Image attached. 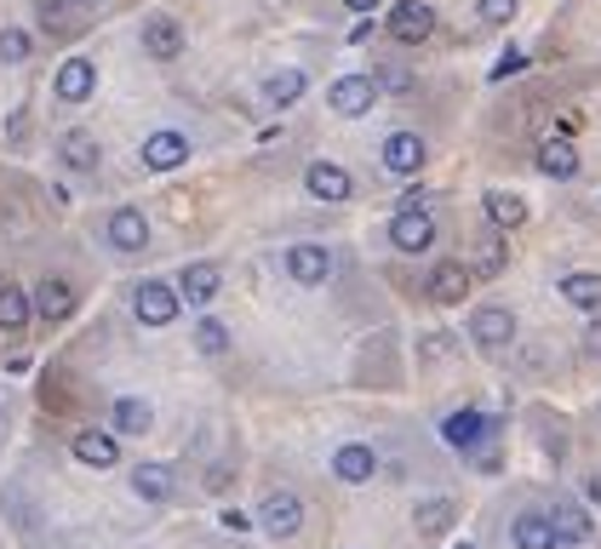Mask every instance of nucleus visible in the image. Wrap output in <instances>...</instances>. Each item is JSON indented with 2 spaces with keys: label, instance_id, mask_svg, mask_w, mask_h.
<instances>
[{
  "label": "nucleus",
  "instance_id": "9b49d317",
  "mask_svg": "<svg viewBox=\"0 0 601 549\" xmlns=\"http://www.w3.org/2000/svg\"><path fill=\"white\" fill-rule=\"evenodd\" d=\"M372 469H379V453H372V446H361V441H349V446H338V453H333V476L349 481V487L372 481Z\"/></svg>",
  "mask_w": 601,
  "mask_h": 549
},
{
  "label": "nucleus",
  "instance_id": "4be33fe9",
  "mask_svg": "<svg viewBox=\"0 0 601 549\" xmlns=\"http://www.w3.org/2000/svg\"><path fill=\"white\" fill-rule=\"evenodd\" d=\"M74 458L92 464V469H109V464H120V446H115L109 430H81L74 435Z\"/></svg>",
  "mask_w": 601,
  "mask_h": 549
},
{
  "label": "nucleus",
  "instance_id": "4468645a",
  "mask_svg": "<svg viewBox=\"0 0 601 549\" xmlns=\"http://www.w3.org/2000/svg\"><path fill=\"white\" fill-rule=\"evenodd\" d=\"M109 246H115V253H143V246H149V223H143L138 207H120L109 218Z\"/></svg>",
  "mask_w": 601,
  "mask_h": 549
},
{
  "label": "nucleus",
  "instance_id": "aec40b11",
  "mask_svg": "<svg viewBox=\"0 0 601 549\" xmlns=\"http://www.w3.org/2000/svg\"><path fill=\"white\" fill-rule=\"evenodd\" d=\"M35 315H41V320H63V315H74V287L58 281V274H46V281L35 287Z\"/></svg>",
  "mask_w": 601,
  "mask_h": 549
},
{
  "label": "nucleus",
  "instance_id": "37998d69",
  "mask_svg": "<svg viewBox=\"0 0 601 549\" xmlns=\"http://www.w3.org/2000/svg\"><path fill=\"white\" fill-rule=\"evenodd\" d=\"M74 7H97V0H74Z\"/></svg>",
  "mask_w": 601,
  "mask_h": 549
},
{
  "label": "nucleus",
  "instance_id": "c03bdc74",
  "mask_svg": "<svg viewBox=\"0 0 601 549\" xmlns=\"http://www.w3.org/2000/svg\"><path fill=\"white\" fill-rule=\"evenodd\" d=\"M453 549H475V544H453Z\"/></svg>",
  "mask_w": 601,
  "mask_h": 549
},
{
  "label": "nucleus",
  "instance_id": "bb28decb",
  "mask_svg": "<svg viewBox=\"0 0 601 549\" xmlns=\"http://www.w3.org/2000/svg\"><path fill=\"white\" fill-rule=\"evenodd\" d=\"M539 172H550V178H573V172H579V149H573L567 138H544L539 143Z\"/></svg>",
  "mask_w": 601,
  "mask_h": 549
},
{
  "label": "nucleus",
  "instance_id": "c9c22d12",
  "mask_svg": "<svg viewBox=\"0 0 601 549\" xmlns=\"http://www.w3.org/2000/svg\"><path fill=\"white\" fill-rule=\"evenodd\" d=\"M475 7H482V17H487V23H510L521 0H475Z\"/></svg>",
  "mask_w": 601,
  "mask_h": 549
},
{
  "label": "nucleus",
  "instance_id": "9d476101",
  "mask_svg": "<svg viewBox=\"0 0 601 549\" xmlns=\"http://www.w3.org/2000/svg\"><path fill=\"white\" fill-rule=\"evenodd\" d=\"M470 287H475L470 281V264H459V258H441L430 269V297H436V304H464Z\"/></svg>",
  "mask_w": 601,
  "mask_h": 549
},
{
  "label": "nucleus",
  "instance_id": "dca6fc26",
  "mask_svg": "<svg viewBox=\"0 0 601 549\" xmlns=\"http://www.w3.org/2000/svg\"><path fill=\"white\" fill-rule=\"evenodd\" d=\"M218 287H223V274H218L212 264H189V269L178 274V304H212Z\"/></svg>",
  "mask_w": 601,
  "mask_h": 549
},
{
  "label": "nucleus",
  "instance_id": "72a5a7b5",
  "mask_svg": "<svg viewBox=\"0 0 601 549\" xmlns=\"http://www.w3.org/2000/svg\"><path fill=\"white\" fill-rule=\"evenodd\" d=\"M453 349H459L453 332H430V338H418V355H424V361H441V355H453Z\"/></svg>",
  "mask_w": 601,
  "mask_h": 549
},
{
  "label": "nucleus",
  "instance_id": "f8f14e48",
  "mask_svg": "<svg viewBox=\"0 0 601 549\" xmlns=\"http://www.w3.org/2000/svg\"><path fill=\"white\" fill-rule=\"evenodd\" d=\"M92 92H97V63L92 58H69L58 69V97H63V104H86Z\"/></svg>",
  "mask_w": 601,
  "mask_h": 549
},
{
  "label": "nucleus",
  "instance_id": "f03ea898",
  "mask_svg": "<svg viewBox=\"0 0 601 549\" xmlns=\"http://www.w3.org/2000/svg\"><path fill=\"white\" fill-rule=\"evenodd\" d=\"M390 35L407 40V46L430 40L436 35V7L430 0H401V7H390Z\"/></svg>",
  "mask_w": 601,
  "mask_h": 549
},
{
  "label": "nucleus",
  "instance_id": "c756f323",
  "mask_svg": "<svg viewBox=\"0 0 601 549\" xmlns=\"http://www.w3.org/2000/svg\"><path fill=\"white\" fill-rule=\"evenodd\" d=\"M30 309H35V304H30V297H23L12 281L0 287V332H23V327H30Z\"/></svg>",
  "mask_w": 601,
  "mask_h": 549
},
{
  "label": "nucleus",
  "instance_id": "79ce46f5",
  "mask_svg": "<svg viewBox=\"0 0 601 549\" xmlns=\"http://www.w3.org/2000/svg\"><path fill=\"white\" fill-rule=\"evenodd\" d=\"M344 7H356V12H372V7H379V0H344Z\"/></svg>",
  "mask_w": 601,
  "mask_h": 549
},
{
  "label": "nucleus",
  "instance_id": "a878e982",
  "mask_svg": "<svg viewBox=\"0 0 601 549\" xmlns=\"http://www.w3.org/2000/svg\"><path fill=\"white\" fill-rule=\"evenodd\" d=\"M109 418H115L120 435H149V423H155V407L138 401V395H120V401L109 407Z\"/></svg>",
  "mask_w": 601,
  "mask_h": 549
},
{
  "label": "nucleus",
  "instance_id": "4c0bfd02",
  "mask_svg": "<svg viewBox=\"0 0 601 549\" xmlns=\"http://www.w3.org/2000/svg\"><path fill=\"white\" fill-rule=\"evenodd\" d=\"M218 521H223V533H246V527H253V515H246V510H223Z\"/></svg>",
  "mask_w": 601,
  "mask_h": 549
},
{
  "label": "nucleus",
  "instance_id": "f257e3e1",
  "mask_svg": "<svg viewBox=\"0 0 601 549\" xmlns=\"http://www.w3.org/2000/svg\"><path fill=\"white\" fill-rule=\"evenodd\" d=\"M470 338L498 355V349H510V343H516V315H510L505 304H482V309L470 315Z\"/></svg>",
  "mask_w": 601,
  "mask_h": 549
},
{
  "label": "nucleus",
  "instance_id": "a211bd4d",
  "mask_svg": "<svg viewBox=\"0 0 601 549\" xmlns=\"http://www.w3.org/2000/svg\"><path fill=\"white\" fill-rule=\"evenodd\" d=\"M487 218H493L498 235H510V230L528 223V201H521L516 189H487Z\"/></svg>",
  "mask_w": 601,
  "mask_h": 549
},
{
  "label": "nucleus",
  "instance_id": "cd10ccee",
  "mask_svg": "<svg viewBox=\"0 0 601 549\" xmlns=\"http://www.w3.org/2000/svg\"><path fill=\"white\" fill-rule=\"evenodd\" d=\"M298 97H304V69H281L264 81V104H275V109H292Z\"/></svg>",
  "mask_w": 601,
  "mask_h": 549
},
{
  "label": "nucleus",
  "instance_id": "7ed1b4c3",
  "mask_svg": "<svg viewBox=\"0 0 601 549\" xmlns=\"http://www.w3.org/2000/svg\"><path fill=\"white\" fill-rule=\"evenodd\" d=\"M258 527L269 538H292L298 527H304V504H298L292 492H269L264 504H258Z\"/></svg>",
  "mask_w": 601,
  "mask_h": 549
},
{
  "label": "nucleus",
  "instance_id": "423d86ee",
  "mask_svg": "<svg viewBox=\"0 0 601 549\" xmlns=\"http://www.w3.org/2000/svg\"><path fill=\"white\" fill-rule=\"evenodd\" d=\"M390 241H395V253H430L436 246V218L430 212H395Z\"/></svg>",
  "mask_w": 601,
  "mask_h": 549
},
{
  "label": "nucleus",
  "instance_id": "f3484780",
  "mask_svg": "<svg viewBox=\"0 0 601 549\" xmlns=\"http://www.w3.org/2000/svg\"><path fill=\"white\" fill-rule=\"evenodd\" d=\"M505 264H510L505 235H482L475 253H470V281H493V274H505Z\"/></svg>",
  "mask_w": 601,
  "mask_h": 549
},
{
  "label": "nucleus",
  "instance_id": "393cba45",
  "mask_svg": "<svg viewBox=\"0 0 601 549\" xmlns=\"http://www.w3.org/2000/svg\"><path fill=\"white\" fill-rule=\"evenodd\" d=\"M510 544H516V549H556V533H550V515H539V510L516 515Z\"/></svg>",
  "mask_w": 601,
  "mask_h": 549
},
{
  "label": "nucleus",
  "instance_id": "473e14b6",
  "mask_svg": "<svg viewBox=\"0 0 601 549\" xmlns=\"http://www.w3.org/2000/svg\"><path fill=\"white\" fill-rule=\"evenodd\" d=\"M195 349H200V355H223V349H230L223 320H200V327H195Z\"/></svg>",
  "mask_w": 601,
  "mask_h": 549
},
{
  "label": "nucleus",
  "instance_id": "2f4dec72",
  "mask_svg": "<svg viewBox=\"0 0 601 549\" xmlns=\"http://www.w3.org/2000/svg\"><path fill=\"white\" fill-rule=\"evenodd\" d=\"M35 17H41V30H46V35H69V30H74L69 0H35Z\"/></svg>",
  "mask_w": 601,
  "mask_h": 549
},
{
  "label": "nucleus",
  "instance_id": "1a4fd4ad",
  "mask_svg": "<svg viewBox=\"0 0 601 549\" xmlns=\"http://www.w3.org/2000/svg\"><path fill=\"white\" fill-rule=\"evenodd\" d=\"M287 274H292V281L298 287H321V281H327V274H333V258H327V246H292V253H287Z\"/></svg>",
  "mask_w": 601,
  "mask_h": 549
},
{
  "label": "nucleus",
  "instance_id": "6ab92c4d",
  "mask_svg": "<svg viewBox=\"0 0 601 549\" xmlns=\"http://www.w3.org/2000/svg\"><path fill=\"white\" fill-rule=\"evenodd\" d=\"M487 430H493V423H487V412H453V418L441 423L447 446H459V453H470V446H482V441H487Z\"/></svg>",
  "mask_w": 601,
  "mask_h": 549
},
{
  "label": "nucleus",
  "instance_id": "6e6552de",
  "mask_svg": "<svg viewBox=\"0 0 601 549\" xmlns=\"http://www.w3.org/2000/svg\"><path fill=\"white\" fill-rule=\"evenodd\" d=\"M189 161V138L184 132H149L143 138V166L149 172H172V166H184Z\"/></svg>",
  "mask_w": 601,
  "mask_h": 549
},
{
  "label": "nucleus",
  "instance_id": "39448f33",
  "mask_svg": "<svg viewBox=\"0 0 601 549\" xmlns=\"http://www.w3.org/2000/svg\"><path fill=\"white\" fill-rule=\"evenodd\" d=\"M327 104L338 109V115H367L372 104H379V86H372V74H344V81H333V92H327Z\"/></svg>",
  "mask_w": 601,
  "mask_h": 549
},
{
  "label": "nucleus",
  "instance_id": "2eb2a0df",
  "mask_svg": "<svg viewBox=\"0 0 601 549\" xmlns=\"http://www.w3.org/2000/svg\"><path fill=\"white\" fill-rule=\"evenodd\" d=\"M384 166L401 172V178H413V172L424 166V138L418 132H390L384 138Z\"/></svg>",
  "mask_w": 601,
  "mask_h": 549
},
{
  "label": "nucleus",
  "instance_id": "20e7f679",
  "mask_svg": "<svg viewBox=\"0 0 601 549\" xmlns=\"http://www.w3.org/2000/svg\"><path fill=\"white\" fill-rule=\"evenodd\" d=\"M132 309L143 327H172V315H178V292H172L166 281H143L132 292Z\"/></svg>",
  "mask_w": 601,
  "mask_h": 549
},
{
  "label": "nucleus",
  "instance_id": "0eeeda50",
  "mask_svg": "<svg viewBox=\"0 0 601 549\" xmlns=\"http://www.w3.org/2000/svg\"><path fill=\"white\" fill-rule=\"evenodd\" d=\"M304 189L315 195V201H349V195H356V184H349V172L338 166V161H315L310 172H304Z\"/></svg>",
  "mask_w": 601,
  "mask_h": 549
},
{
  "label": "nucleus",
  "instance_id": "a19ab883",
  "mask_svg": "<svg viewBox=\"0 0 601 549\" xmlns=\"http://www.w3.org/2000/svg\"><path fill=\"white\" fill-rule=\"evenodd\" d=\"M585 498H590V504H601V469H596V476L585 481Z\"/></svg>",
  "mask_w": 601,
  "mask_h": 549
},
{
  "label": "nucleus",
  "instance_id": "5701e85b",
  "mask_svg": "<svg viewBox=\"0 0 601 549\" xmlns=\"http://www.w3.org/2000/svg\"><path fill=\"white\" fill-rule=\"evenodd\" d=\"M550 533H556V544H590V515L579 510V504H567V498H562V504L556 510H550Z\"/></svg>",
  "mask_w": 601,
  "mask_h": 549
},
{
  "label": "nucleus",
  "instance_id": "412c9836",
  "mask_svg": "<svg viewBox=\"0 0 601 549\" xmlns=\"http://www.w3.org/2000/svg\"><path fill=\"white\" fill-rule=\"evenodd\" d=\"M172 487H178V476H172L166 464H138L132 469V492L143 498V504H166Z\"/></svg>",
  "mask_w": 601,
  "mask_h": 549
},
{
  "label": "nucleus",
  "instance_id": "e433bc0d",
  "mask_svg": "<svg viewBox=\"0 0 601 549\" xmlns=\"http://www.w3.org/2000/svg\"><path fill=\"white\" fill-rule=\"evenodd\" d=\"M516 69H528V52H510V58H498V63H493V81H510Z\"/></svg>",
  "mask_w": 601,
  "mask_h": 549
},
{
  "label": "nucleus",
  "instance_id": "ddd939ff",
  "mask_svg": "<svg viewBox=\"0 0 601 549\" xmlns=\"http://www.w3.org/2000/svg\"><path fill=\"white\" fill-rule=\"evenodd\" d=\"M143 52H149V58H161V63H166V58H178V52H184V30H178L172 17H161V12H155V17H143Z\"/></svg>",
  "mask_w": 601,
  "mask_h": 549
},
{
  "label": "nucleus",
  "instance_id": "a18cd8bd",
  "mask_svg": "<svg viewBox=\"0 0 601 549\" xmlns=\"http://www.w3.org/2000/svg\"><path fill=\"white\" fill-rule=\"evenodd\" d=\"M0 423H7V407H0Z\"/></svg>",
  "mask_w": 601,
  "mask_h": 549
},
{
  "label": "nucleus",
  "instance_id": "58836bf2",
  "mask_svg": "<svg viewBox=\"0 0 601 549\" xmlns=\"http://www.w3.org/2000/svg\"><path fill=\"white\" fill-rule=\"evenodd\" d=\"M23 127H30V109H12V120H7V138L18 143V138H23Z\"/></svg>",
  "mask_w": 601,
  "mask_h": 549
},
{
  "label": "nucleus",
  "instance_id": "ea45409f",
  "mask_svg": "<svg viewBox=\"0 0 601 549\" xmlns=\"http://www.w3.org/2000/svg\"><path fill=\"white\" fill-rule=\"evenodd\" d=\"M585 355H601V320H590V327H585Z\"/></svg>",
  "mask_w": 601,
  "mask_h": 549
},
{
  "label": "nucleus",
  "instance_id": "7c9ffc66",
  "mask_svg": "<svg viewBox=\"0 0 601 549\" xmlns=\"http://www.w3.org/2000/svg\"><path fill=\"white\" fill-rule=\"evenodd\" d=\"M58 155H63L74 172H92V166H97V138H92V132H63Z\"/></svg>",
  "mask_w": 601,
  "mask_h": 549
},
{
  "label": "nucleus",
  "instance_id": "f704fd0d",
  "mask_svg": "<svg viewBox=\"0 0 601 549\" xmlns=\"http://www.w3.org/2000/svg\"><path fill=\"white\" fill-rule=\"evenodd\" d=\"M0 58L23 63V58H30V35H23V30H0Z\"/></svg>",
  "mask_w": 601,
  "mask_h": 549
},
{
  "label": "nucleus",
  "instance_id": "b1692460",
  "mask_svg": "<svg viewBox=\"0 0 601 549\" xmlns=\"http://www.w3.org/2000/svg\"><path fill=\"white\" fill-rule=\"evenodd\" d=\"M453 515H459L453 498H424V504L413 510V527H418V538H441L447 527H453Z\"/></svg>",
  "mask_w": 601,
  "mask_h": 549
},
{
  "label": "nucleus",
  "instance_id": "c85d7f7f",
  "mask_svg": "<svg viewBox=\"0 0 601 549\" xmlns=\"http://www.w3.org/2000/svg\"><path fill=\"white\" fill-rule=\"evenodd\" d=\"M562 297H567V304H579V309H601V274L596 269H573L562 281Z\"/></svg>",
  "mask_w": 601,
  "mask_h": 549
}]
</instances>
